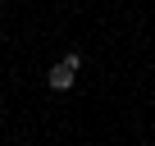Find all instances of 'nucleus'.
Listing matches in <instances>:
<instances>
[{"instance_id":"nucleus-1","label":"nucleus","mask_w":155,"mask_h":146,"mask_svg":"<svg viewBox=\"0 0 155 146\" xmlns=\"http://www.w3.org/2000/svg\"><path fill=\"white\" fill-rule=\"evenodd\" d=\"M46 82H50V87H55V91H68V87H73V82H78V68H68V64H64V59H59V64H55V68H50V73H46Z\"/></svg>"}]
</instances>
